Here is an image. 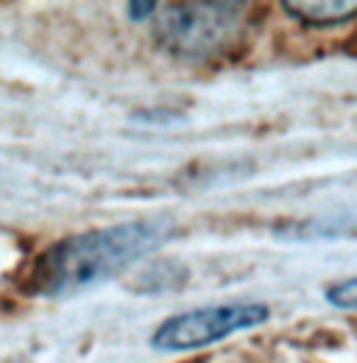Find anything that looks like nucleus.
Returning <instances> with one entry per match:
<instances>
[{
  "instance_id": "obj_3",
  "label": "nucleus",
  "mask_w": 357,
  "mask_h": 363,
  "mask_svg": "<svg viewBox=\"0 0 357 363\" xmlns=\"http://www.w3.org/2000/svg\"><path fill=\"white\" fill-rule=\"evenodd\" d=\"M268 318L271 308L266 302H229V305L193 308L162 318L154 327L148 344L157 352H196L221 344L237 333L257 330Z\"/></svg>"
},
{
  "instance_id": "obj_2",
  "label": "nucleus",
  "mask_w": 357,
  "mask_h": 363,
  "mask_svg": "<svg viewBox=\"0 0 357 363\" xmlns=\"http://www.w3.org/2000/svg\"><path fill=\"white\" fill-rule=\"evenodd\" d=\"M249 11V3H157L151 23L162 50L204 62L229 53L246 31Z\"/></svg>"
},
{
  "instance_id": "obj_5",
  "label": "nucleus",
  "mask_w": 357,
  "mask_h": 363,
  "mask_svg": "<svg viewBox=\"0 0 357 363\" xmlns=\"http://www.w3.org/2000/svg\"><path fill=\"white\" fill-rule=\"evenodd\" d=\"M324 299H327V305H332L335 311H346V313H352V311H355V305H357L355 277L327 285V288H324Z\"/></svg>"
},
{
  "instance_id": "obj_6",
  "label": "nucleus",
  "mask_w": 357,
  "mask_h": 363,
  "mask_svg": "<svg viewBox=\"0 0 357 363\" xmlns=\"http://www.w3.org/2000/svg\"><path fill=\"white\" fill-rule=\"evenodd\" d=\"M126 11H129V20L142 23V20H151L154 17L157 3H126Z\"/></svg>"
},
{
  "instance_id": "obj_1",
  "label": "nucleus",
  "mask_w": 357,
  "mask_h": 363,
  "mask_svg": "<svg viewBox=\"0 0 357 363\" xmlns=\"http://www.w3.org/2000/svg\"><path fill=\"white\" fill-rule=\"evenodd\" d=\"M178 235L174 218H134L87 229L47 243L20 279V291L37 299H67L118 277L168 246Z\"/></svg>"
},
{
  "instance_id": "obj_4",
  "label": "nucleus",
  "mask_w": 357,
  "mask_h": 363,
  "mask_svg": "<svg viewBox=\"0 0 357 363\" xmlns=\"http://www.w3.org/2000/svg\"><path fill=\"white\" fill-rule=\"evenodd\" d=\"M282 9L288 17L299 20L307 28H332L352 23L357 14L355 0H285Z\"/></svg>"
}]
</instances>
